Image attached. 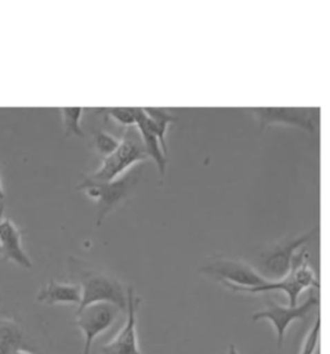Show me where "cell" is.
Returning a JSON list of instances; mask_svg holds the SVG:
<instances>
[{
    "label": "cell",
    "mask_w": 330,
    "mask_h": 354,
    "mask_svg": "<svg viewBox=\"0 0 330 354\" xmlns=\"http://www.w3.org/2000/svg\"><path fill=\"white\" fill-rule=\"evenodd\" d=\"M71 269L74 274H78L80 281L78 285L81 287L83 294L78 310L96 303H110L117 306L122 312H126L128 292L124 291L123 286L115 277L89 270L87 266L79 261H74Z\"/></svg>",
    "instance_id": "cell-1"
},
{
    "label": "cell",
    "mask_w": 330,
    "mask_h": 354,
    "mask_svg": "<svg viewBox=\"0 0 330 354\" xmlns=\"http://www.w3.org/2000/svg\"><path fill=\"white\" fill-rule=\"evenodd\" d=\"M142 174V168L135 166L126 172L123 176L119 177L110 183H99L89 180L84 177V181L78 187L87 194L88 197L96 202L97 205V227L102 223L123 201L130 196L137 185Z\"/></svg>",
    "instance_id": "cell-2"
},
{
    "label": "cell",
    "mask_w": 330,
    "mask_h": 354,
    "mask_svg": "<svg viewBox=\"0 0 330 354\" xmlns=\"http://www.w3.org/2000/svg\"><path fill=\"white\" fill-rule=\"evenodd\" d=\"M147 158L148 156L146 153L138 128L132 126L126 128L117 150L104 159L102 166L97 171L86 177L93 181L110 183L123 176L130 168L144 162Z\"/></svg>",
    "instance_id": "cell-3"
},
{
    "label": "cell",
    "mask_w": 330,
    "mask_h": 354,
    "mask_svg": "<svg viewBox=\"0 0 330 354\" xmlns=\"http://www.w3.org/2000/svg\"><path fill=\"white\" fill-rule=\"evenodd\" d=\"M316 287L320 288V283L315 276L313 270L309 266V256L306 248L303 247L298 254L293 259V266L289 274L279 281L267 282L266 285L255 287V288H240L236 292L244 294H260V292H270V291H282L288 296L289 306L294 308L298 303V297L306 288Z\"/></svg>",
    "instance_id": "cell-4"
},
{
    "label": "cell",
    "mask_w": 330,
    "mask_h": 354,
    "mask_svg": "<svg viewBox=\"0 0 330 354\" xmlns=\"http://www.w3.org/2000/svg\"><path fill=\"white\" fill-rule=\"evenodd\" d=\"M318 234V227L311 229L309 233L303 236L284 241L282 243L271 247L269 251H264L258 256L255 270L266 278L269 282L279 281L288 276L293 266V259L297 250H301L307 242Z\"/></svg>",
    "instance_id": "cell-5"
},
{
    "label": "cell",
    "mask_w": 330,
    "mask_h": 354,
    "mask_svg": "<svg viewBox=\"0 0 330 354\" xmlns=\"http://www.w3.org/2000/svg\"><path fill=\"white\" fill-rule=\"evenodd\" d=\"M200 272L224 283L233 292L240 288H255L269 282L255 270V268L240 260L231 259L213 260L202 266Z\"/></svg>",
    "instance_id": "cell-6"
},
{
    "label": "cell",
    "mask_w": 330,
    "mask_h": 354,
    "mask_svg": "<svg viewBox=\"0 0 330 354\" xmlns=\"http://www.w3.org/2000/svg\"><path fill=\"white\" fill-rule=\"evenodd\" d=\"M120 312L122 310L117 306L110 303H96L77 310L75 325L84 335L83 354H90L96 337L114 325Z\"/></svg>",
    "instance_id": "cell-7"
},
{
    "label": "cell",
    "mask_w": 330,
    "mask_h": 354,
    "mask_svg": "<svg viewBox=\"0 0 330 354\" xmlns=\"http://www.w3.org/2000/svg\"><path fill=\"white\" fill-rule=\"evenodd\" d=\"M319 304H320V300L315 294H311L301 305H297L294 308L282 306V305L276 304L272 300H267L266 308L260 312H255L252 315V319L254 322L261 319L270 321L276 333L278 348H282L285 339V331L291 326V322L295 319L306 318L311 310Z\"/></svg>",
    "instance_id": "cell-8"
},
{
    "label": "cell",
    "mask_w": 330,
    "mask_h": 354,
    "mask_svg": "<svg viewBox=\"0 0 330 354\" xmlns=\"http://www.w3.org/2000/svg\"><path fill=\"white\" fill-rule=\"evenodd\" d=\"M252 111L258 117L262 128L272 123H282L301 128L310 133H315L316 131L315 113H319V109L258 108L252 109Z\"/></svg>",
    "instance_id": "cell-9"
},
{
    "label": "cell",
    "mask_w": 330,
    "mask_h": 354,
    "mask_svg": "<svg viewBox=\"0 0 330 354\" xmlns=\"http://www.w3.org/2000/svg\"><path fill=\"white\" fill-rule=\"evenodd\" d=\"M126 321L117 336L102 348V354H144L138 346L137 336V309L139 299L135 296L133 288H128Z\"/></svg>",
    "instance_id": "cell-10"
},
{
    "label": "cell",
    "mask_w": 330,
    "mask_h": 354,
    "mask_svg": "<svg viewBox=\"0 0 330 354\" xmlns=\"http://www.w3.org/2000/svg\"><path fill=\"white\" fill-rule=\"evenodd\" d=\"M0 252L6 261H13L25 269L32 266L22 248L20 230L10 218L0 220Z\"/></svg>",
    "instance_id": "cell-11"
},
{
    "label": "cell",
    "mask_w": 330,
    "mask_h": 354,
    "mask_svg": "<svg viewBox=\"0 0 330 354\" xmlns=\"http://www.w3.org/2000/svg\"><path fill=\"white\" fill-rule=\"evenodd\" d=\"M136 127L138 128V132L142 138L147 156L155 162L160 177L163 178L165 175V169H166L168 153L165 151L160 140L156 136L155 132L148 126L144 109H137Z\"/></svg>",
    "instance_id": "cell-12"
},
{
    "label": "cell",
    "mask_w": 330,
    "mask_h": 354,
    "mask_svg": "<svg viewBox=\"0 0 330 354\" xmlns=\"http://www.w3.org/2000/svg\"><path fill=\"white\" fill-rule=\"evenodd\" d=\"M81 287L77 283H59L50 281L44 286L37 296L39 303L47 305H80L81 303Z\"/></svg>",
    "instance_id": "cell-13"
},
{
    "label": "cell",
    "mask_w": 330,
    "mask_h": 354,
    "mask_svg": "<svg viewBox=\"0 0 330 354\" xmlns=\"http://www.w3.org/2000/svg\"><path fill=\"white\" fill-rule=\"evenodd\" d=\"M23 331L12 319H0V354H19L23 346Z\"/></svg>",
    "instance_id": "cell-14"
},
{
    "label": "cell",
    "mask_w": 330,
    "mask_h": 354,
    "mask_svg": "<svg viewBox=\"0 0 330 354\" xmlns=\"http://www.w3.org/2000/svg\"><path fill=\"white\" fill-rule=\"evenodd\" d=\"M145 110L146 120L148 123V126L156 133V136L160 140L163 148L168 153L166 149V142H165V135H166V129L171 123H173L177 120L175 115L168 110V109H144Z\"/></svg>",
    "instance_id": "cell-15"
},
{
    "label": "cell",
    "mask_w": 330,
    "mask_h": 354,
    "mask_svg": "<svg viewBox=\"0 0 330 354\" xmlns=\"http://www.w3.org/2000/svg\"><path fill=\"white\" fill-rule=\"evenodd\" d=\"M83 109L81 108H64L61 109V115L65 128L66 138H84L86 133L81 128V118H83Z\"/></svg>",
    "instance_id": "cell-16"
},
{
    "label": "cell",
    "mask_w": 330,
    "mask_h": 354,
    "mask_svg": "<svg viewBox=\"0 0 330 354\" xmlns=\"http://www.w3.org/2000/svg\"><path fill=\"white\" fill-rule=\"evenodd\" d=\"M120 140L122 138H115L104 129H97L93 133V147L99 156L106 158L117 150Z\"/></svg>",
    "instance_id": "cell-17"
},
{
    "label": "cell",
    "mask_w": 330,
    "mask_h": 354,
    "mask_svg": "<svg viewBox=\"0 0 330 354\" xmlns=\"http://www.w3.org/2000/svg\"><path fill=\"white\" fill-rule=\"evenodd\" d=\"M138 109V108H137ZM137 109L104 108L97 110L99 114H105L106 118L114 119L124 127H132L137 124Z\"/></svg>",
    "instance_id": "cell-18"
},
{
    "label": "cell",
    "mask_w": 330,
    "mask_h": 354,
    "mask_svg": "<svg viewBox=\"0 0 330 354\" xmlns=\"http://www.w3.org/2000/svg\"><path fill=\"white\" fill-rule=\"evenodd\" d=\"M321 337V315L316 317V321L312 326L310 333L306 336L303 345H302L301 353L300 354H313L318 349V345L320 342Z\"/></svg>",
    "instance_id": "cell-19"
},
{
    "label": "cell",
    "mask_w": 330,
    "mask_h": 354,
    "mask_svg": "<svg viewBox=\"0 0 330 354\" xmlns=\"http://www.w3.org/2000/svg\"><path fill=\"white\" fill-rule=\"evenodd\" d=\"M227 354H239V352H237L236 346H235L233 344H231L230 345V348H229V352H227Z\"/></svg>",
    "instance_id": "cell-20"
},
{
    "label": "cell",
    "mask_w": 330,
    "mask_h": 354,
    "mask_svg": "<svg viewBox=\"0 0 330 354\" xmlns=\"http://www.w3.org/2000/svg\"><path fill=\"white\" fill-rule=\"evenodd\" d=\"M4 198V193H3V189H1V184H0V199Z\"/></svg>",
    "instance_id": "cell-21"
},
{
    "label": "cell",
    "mask_w": 330,
    "mask_h": 354,
    "mask_svg": "<svg viewBox=\"0 0 330 354\" xmlns=\"http://www.w3.org/2000/svg\"><path fill=\"white\" fill-rule=\"evenodd\" d=\"M19 354H30L29 352H26V351H21Z\"/></svg>",
    "instance_id": "cell-22"
}]
</instances>
